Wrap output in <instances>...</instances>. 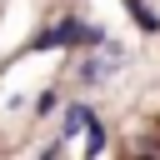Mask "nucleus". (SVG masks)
I'll use <instances>...</instances> for the list:
<instances>
[{"mask_svg":"<svg viewBox=\"0 0 160 160\" xmlns=\"http://www.w3.org/2000/svg\"><path fill=\"white\" fill-rule=\"evenodd\" d=\"M85 120H90V115H85V110H80V105H75V110H70V115H65V125H70V130H80V125H85Z\"/></svg>","mask_w":160,"mask_h":160,"instance_id":"nucleus-2","label":"nucleus"},{"mask_svg":"<svg viewBox=\"0 0 160 160\" xmlns=\"http://www.w3.org/2000/svg\"><path fill=\"white\" fill-rule=\"evenodd\" d=\"M125 5H130V15H135V25H140V30H155V25H160V20L150 15V5H140V0H125Z\"/></svg>","mask_w":160,"mask_h":160,"instance_id":"nucleus-1","label":"nucleus"}]
</instances>
